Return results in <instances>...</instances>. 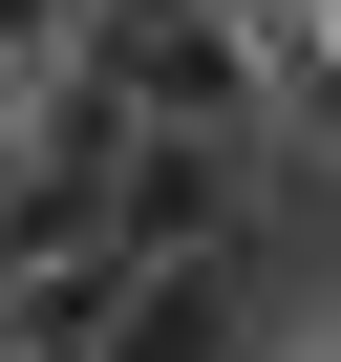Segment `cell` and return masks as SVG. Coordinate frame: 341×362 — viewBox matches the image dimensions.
<instances>
[{
    "label": "cell",
    "mask_w": 341,
    "mask_h": 362,
    "mask_svg": "<svg viewBox=\"0 0 341 362\" xmlns=\"http://www.w3.org/2000/svg\"><path fill=\"white\" fill-rule=\"evenodd\" d=\"M235 192H256V128H149L128 107V149H107V235L128 256H214Z\"/></svg>",
    "instance_id": "6da1fadb"
},
{
    "label": "cell",
    "mask_w": 341,
    "mask_h": 362,
    "mask_svg": "<svg viewBox=\"0 0 341 362\" xmlns=\"http://www.w3.org/2000/svg\"><path fill=\"white\" fill-rule=\"evenodd\" d=\"M107 362H235V277H214V256H128Z\"/></svg>",
    "instance_id": "7a4b0ae2"
},
{
    "label": "cell",
    "mask_w": 341,
    "mask_h": 362,
    "mask_svg": "<svg viewBox=\"0 0 341 362\" xmlns=\"http://www.w3.org/2000/svg\"><path fill=\"white\" fill-rule=\"evenodd\" d=\"M0 128H22V64H0Z\"/></svg>",
    "instance_id": "3957f363"
},
{
    "label": "cell",
    "mask_w": 341,
    "mask_h": 362,
    "mask_svg": "<svg viewBox=\"0 0 341 362\" xmlns=\"http://www.w3.org/2000/svg\"><path fill=\"white\" fill-rule=\"evenodd\" d=\"M320 362H341V320H320Z\"/></svg>",
    "instance_id": "277c9868"
}]
</instances>
